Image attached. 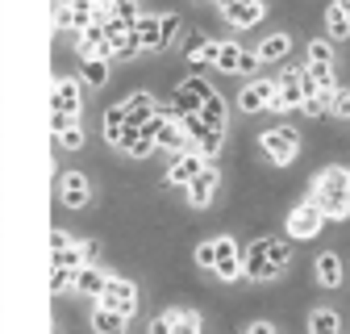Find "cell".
<instances>
[{
  "label": "cell",
  "instance_id": "d6986e66",
  "mask_svg": "<svg viewBox=\"0 0 350 334\" xmlns=\"http://www.w3.org/2000/svg\"><path fill=\"white\" fill-rule=\"evenodd\" d=\"M346 188H350V167H325V172L313 180V192H342L346 196Z\"/></svg>",
  "mask_w": 350,
  "mask_h": 334
},
{
  "label": "cell",
  "instance_id": "f1b7e54d",
  "mask_svg": "<svg viewBox=\"0 0 350 334\" xmlns=\"http://www.w3.org/2000/svg\"><path fill=\"white\" fill-rule=\"evenodd\" d=\"M180 34H184V21L175 17V13H163L159 17V42H163V51L175 47V38H180Z\"/></svg>",
  "mask_w": 350,
  "mask_h": 334
},
{
  "label": "cell",
  "instance_id": "8992f818",
  "mask_svg": "<svg viewBox=\"0 0 350 334\" xmlns=\"http://www.w3.org/2000/svg\"><path fill=\"white\" fill-rule=\"evenodd\" d=\"M271 113H288V109H300V67H288L280 79H275V97L267 105Z\"/></svg>",
  "mask_w": 350,
  "mask_h": 334
},
{
  "label": "cell",
  "instance_id": "c3c4849f",
  "mask_svg": "<svg viewBox=\"0 0 350 334\" xmlns=\"http://www.w3.org/2000/svg\"><path fill=\"white\" fill-rule=\"evenodd\" d=\"M55 25H59V29H71V13H67V5L55 9Z\"/></svg>",
  "mask_w": 350,
  "mask_h": 334
},
{
  "label": "cell",
  "instance_id": "4dcf8cb0",
  "mask_svg": "<svg viewBox=\"0 0 350 334\" xmlns=\"http://www.w3.org/2000/svg\"><path fill=\"white\" fill-rule=\"evenodd\" d=\"M67 13H71V34H79V29L92 25V5H83V0H71Z\"/></svg>",
  "mask_w": 350,
  "mask_h": 334
},
{
  "label": "cell",
  "instance_id": "9c48e42d",
  "mask_svg": "<svg viewBox=\"0 0 350 334\" xmlns=\"http://www.w3.org/2000/svg\"><path fill=\"white\" fill-rule=\"evenodd\" d=\"M59 201H63L67 209H83L88 201H92L88 176H83V172H63V176H59Z\"/></svg>",
  "mask_w": 350,
  "mask_h": 334
},
{
  "label": "cell",
  "instance_id": "bcb514c9",
  "mask_svg": "<svg viewBox=\"0 0 350 334\" xmlns=\"http://www.w3.org/2000/svg\"><path fill=\"white\" fill-rule=\"evenodd\" d=\"M150 334H171V309L159 313V318H150Z\"/></svg>",
  "mask_w": 350,
  "mask_h": 334
},
{
  "label": "cell",
  "instance_id": "db71d44e",
  "mask_svg": "<svg viewBox=\"0 0 350 334\" xmlns=\"http://www.w3.org/2000/svg\"><path fill=\"white\" fill-rule=\"evenodd\" d=\"M346 205H350V188H346Z\"/></svg>",
  "mask_w": 350,
  "mask_h": 334
},
{
  "label": "cell",
  "instance_id": "ffe728a7",
  "mask_svg": "<svg viewBox=\"0 0 350 334\" xmlns=\"http://www.w3.org/2000/svg\"><path fill=\"white\" fill-rule=\"evenodd\" d=\"M325 38H329V42H346V38H350V13L338 5V0L325 9Z\"/></svg>",
  "mask_w": 350,
  "mask_h": 334
},
{
  "label": "cell",
  "instance_id": "816d5d0a",
  "mask_svg": "<svg viewBox=\"0 0 350 334\" xmlns=\"http://www.w3.org/2000/svg\"><path fill=\"white\" fill-rule=\"evenodd\" d=\"M83 5H92V9H109V0H83Z\"/></svg>",
  "mask_w": 350,
  "mask_h": 334
},
{
  "label": "cell",
  "instance_id": "e0dca14e",
  "mask_svg": "<svg viewBox=\"0 0 350 334\" xmlns=\"http://www.w3.org/2000/svg\"><path fill=\"white\" fill-rule=\"evenodd\" d=\"M200 121L208 125V130H221V134H226V125H230V109H226V101L217 97V92L200 101Z\"/></svg>",
  "mask_w": 350,
  "mask_h": 334
},
{
  "label": "cell",
  "instance_id": "52a82bcc",
  "mask_svg": "<svg viewBox=\"0 0 350 334\" xmlns=\"http://www.w3.org/2000/svg\"><path fill=\"white\" fill-rule=\"evenodd\" d=\"M200 167H208V159H204L196 146H184L180 155H175V163L167 167V184H180V188H184V184L200 172Z\"/></svg>",
  "mask_w": 350,
  "mask_h": 334
},
{
  "label": "cell",
  "instance_id": "4316f807",
  "mask_svg": "<svg viewBox=\"0 0 350 334\" xmlns=\"http://www.w3.org/2000/svg\"><path fill=\"white\" fill-rule=\"evenodd\" d=\"M304 71H309V79L317 84V92H334L338 79H334V63H304Z\"/></svg>",
  "mask_w": 350,
  "mask_h": 334
},
{
  "label": "cell",
  "instance_id": "3957f363",
  "mask_svg": "<svg viewBox=\"0 0 350 334\" xmlns=\"http://www.w3.org/2000/svg\"><path fill=\"white\" fill-rule=\"evenodd\" d=\"M51 109H55V113H71V117H79V109H83V79H79V75H63V79H55Z\"/></svg>",
  "mask_w": 350,
  "mask_h": 334
},
{
  "label": "cell",
  "instance_id": "4fadbf2b",
  "mask_svg": "<svg viewBox=\"0 0 350 334\" xmlns=\"http://www.w3.org/2000/svg\"><path fill=\"white\" fill-rule=\"evenodd\" d=\"M105 280H109V276H105V268H96V264H79V268H75V284H71V288H79L88 301H96V297H100V288H105Z\"/></svg>",
  "mask_w": 350,
  "mask_h": 334
},
{
  "label": "cell",
  "instance_id": "7c38bea8",
  "mask_svg": "<svg viewBox=\"0 0 350 334\" xmlns=\"http://www.w3.org/2000/svg\"><path fill=\"white\" fill-rule=\"evenodd\" d=\"M175 117H180V113H175ZM175 117H163V113H159L154 146H163V151H171V155H180V151H184V146H192V142H188V134L180 130V121H175Z\"/></svg>",
  "mask_w": 350,
  "mask_h": 334
},
{
  "label": "cell",
  "instance_id": "8fae6325",
  "mask_svg": "<svg viewBox=\"0 0 350 334\" xmlns=\"http://www.w3.org/2000/svg\"><path fill=\"white\" fill-rule=\"evenodd\" d=\"M262 13H267V9H262V0H234V5L221 9V17H226L234 29H250V25H258Z\"/></svg>",
  "mask_w": 350,
  "mask_h": 334
},
{
  "label": "cell",
  "instance_id": "44dd1931",
  "mask_svg": "<svg viewBox=\"0 0 350 334\" xmlns=\"http://www.w3.org/2000/svg\"><path fill=\"white\" fill-rule=\"evenodd\" d=\"M129 318H121L117 309H105V305H92V330L96 334H125Z\"/></svg>",
  "mask_w": 350,
  "mask_h": 334
},
{
  "label": "cell",
  "instance_id": "8d00e7d4",
  "mask_svg": "<svg viewBox=\"0 0 350 334\" xmlns=\"http://www.w3.org/2000/svg\"><path fill=\"white\" fill-rule=\"evenodd\" d=\"M180 88H184V92H192V97H200V101H204V97H213V84H208L200 71H192V75L180 84Z\"/></svg>",
  "mask_w": 350,
  "mask_h": 334
},
{
  "label": "cell",
  "instance_id": "d6a6232c",
  "mask_svg": "<svg viewBox=\"0 0 350 334\" xmlns=\"http://www.w3.org/2000/svg\"><path fill=\"white\" fill-rule=\"evenodd\" d=\"M109 13L125 25H134L138 21V0H109Z\"/></svg>",
  "mask_w": 350,
  "mask_h": 334
},
{
  "label": "cell",
  "instance_id": "e575fe53",
  "mask_svg": "<svg viewBox=\"0 0 350 334\" xmlns=\"http://www.w3.org/2000/svg\"><path fill=\"white\" fill-rule=\"evenodd\" d=\"M329 113L342 117V121H350V88H334L329 92Z\"/></svg>",
  "mask_w": 350,
  "mask_h": 334
},
{
  "label": "cell",
  "instance_id": "83f0119b",
  "mask_svg": "<svg viewBox=\"0 0 350 334\" xmlns=\"http://www.w3.org/2000/svg\"><path fill=\"white\" fill-rule=\"evenodd\" d=\"M171 334H200V313L196 309H171Z\"/></svg>",
  "mask_w": 350,
  "mask_h": 334
},
{
  "label": "cell",
  "instance_id": "2e32d148",
  "mask_svg": "<svg viewBox=\"0 0 350 334\" xmlns=\"http://www.w3.org/2000/svg\"><path fill=\"white\" fill-rule=\"evenodd\" d=\"M288 51H292V34H271V38L258 42L254 59L258 63H280V59H288Z\"/></svg>",
  "mask_w": 350,
  "mask_h": 334
},
{
  "label": "cell",
  "instance_id": "ba28073f",
  "mask_svg": "<svg viewBox=\"0 0 350 334\" xmlns=\"http://www.w3.org/2000/svg\"><path fill=\"white\" fill-rule=\"evenodd\" d=\"M242 276H250V280H258V284H267V280H275V276H280V272L267 264V238L250 242L246 259H242Z\"/></svg>",
  "mask_w": 350,
  "mask_h": 334
},
{
  "label": "cell",
  "instance_id": "9a60e30c",
  "mask_svg": "<svg viewBox=\"0 0 350 334\" xmlns=\"http://www.w3.org/2000/svg\"><path fill=\"white\" fill-rule=\"evenodd\" d=\"M309 201L321 209V218H325V222H342V218H350V205H346L342 192H309Z\"/></svg>",
  "mask_w": 350,
  "mask_h": 334
},
{
  "label": "cell",
  "instance_id": "d590c367",
  "mask_svg": "<svg viewBox=\"0 0 350 334\" xmlns=\"http://www.w3.org/2000/svg\"><path fill=\"white\" fill-rule=\"evenodd\" d=\"M192 67H196V71H204V67H217V42H213V38H204V47L192 55Z\"/></svg>",
  "mask_w": 350,
  "mask_h": 334
},
{
  "label": "cell",
  "instance_id": "ac0fdd59",
  "mask_svg": "<svg viewBox=\"0 0 350 334\" xmlns=\"http://www.w3.org/2000/svg\"><path fill=\"white\" fill-rule=\"evenodd\" d=\"M129 29H134V38H138V51H163V42H159V17L138 13V21L129 25Z\"/></svg>",
  "mask_w": 350,
  "mask_h": 334
},
{
  "label": "cell",
  "instance_id": "5b68a950",
  "mask_svg": "<svg viewBox=\"0 0 350 334\" xmlns=\"http://www.w3.org/2000/svg\"><path fill=\"white\" fill-rule=\"evenodd\" d=\"M184 188H188L192 209H208V205H213V196H217V188H221V176H217V167H200V172H196Z\"/></svg>",
  "mask_w": 350,
  "mask_h": 334
},
{
  "label": "cell",
  "instance_id": "ab89813d",
  "mask_svg": "<svg viewBox=\"0 0 350 334\" xmlns=\"http://www.w3.org/2000/svg\"><path fill=\"white\" fill-rule=\"evenodd\" d=\"M75 284V268H51V292H67Z\"/></svg>",
  "mask_w": 350,
  "mask_h": 334
},
{
  "label": "cell",
  "instance_id": "6da1fadb",
  "mask_svg": "<svg viewBox=\"0 0 350 334\" xmlns=\"http://www.w3.org/2000/svg\"><path fill=\"white\" fill-rule=\"evenodd\" d=\"M96 305L117 309L121 318H134V309H138V288L129 284V280H121V276H109L105 288H100V297H96Z\"/></svg>",
  "mask_w": 350,
  "mask_h": 334
},
{
  "label": "cell",
  "instance_id": "1f68e13d",
  "mask_svg": "<svg viewBox=\"0 0 350 334\" xmlns=\"http://www.w3.org/2000/svg\"><path fill=\"white\" fill-rule=\"evenodd\" d=\"M238 55H242V47H234V42H217V67L221 71H238Z\"/></svg>",
  "mask_w": 350,
  "mask_h": 334
},
{
  "label": "cell",
  "instance_id": "7402d4cb",
  "mask_svg": "<svg viewBox=\"0 0 350 334\" xmlns=\"http://www.w3.org/2000/svg\"><path fill=\"white\" fill-rule=\"evenodd\" d=\"M121 151L129 155V159H146L150 151H154V138L142 130V125H138V130H129V125H125V138H121Z\"/></svg>",
  "mask_w": 350,
  "mask_h": 334
},
{
  "label": "cell",
  "instance_id": "f5cc1de1",
  "mask_svg": "<svg viewBox=\"0 0 350 334\" xmlns=\"http://www.w3.org/2000/svg\"><path fill=\"white\" fill-rule=\"evenodd\" d=\"M59 5H71V0H55V9H59Z\"/></svg>",
  "mask_w": 350,
  "mask_h": 334
},
{
  "label": "cell",
  "instance_id": "f546056e",
  "mask_svg": "<svg viewBox=\"0 0 350 334\" xmlns=\"http://www.w3.org/2000/svg\"><path fill=\"white\" fill-rule=\"evenodd\" d=\"M288 259H292V246H288V242H280V238H267V264H271L275 272H284V268H288Z\"/></svg>",
  "mask_w": 350,
  "mask_h": 334
},
{
  "label": "cell",
  "instance_id": "484cf974",
  "mask_svg": "<svg viewBox=\"0 0 350 334\" xmlns=\"http://www.w3.org/2000/svg\"><path fill=\"white\" fill-rule=\"evenodd\" d=\"M88 88H105L109 84V59H83V75H79Z\"/></svg>",
  "mask_w": 350,
  "mask_h": 334
},
{
  "label": "cell",
  "instance_id": "f6af8a7d",
  "mask_svg": "<svg viewBox=\"0 0 350 334\" xmlns=\"http://www.w3.org/2000/svg\"><path fill=\"white\" fill-rule=\"evenodd\" d=\"M254 67H258V59H254L250 51H242V55H238V71H234V75H250Z\"/></svg>",
  "mask_w": 350,
  "mask_h": 334
},
{
  "label": "cell",
  "instance_id": "b9f144b4",
  "mask_svg": "<svg viewBox=\"0 0 350 334\" xmlns=\"http://www.w3.org/2000/svg\"><path fill=\"white\" fill-rule=\"evenodd\" d=\"M200 47H204V34H200V29H188V38L180 42V51H184V59H192V55H196Z\"/></svg>",
  "mask_w": 350,
  "mask_h": 334
},
{
  "label": "cell",
  "instance_id": "74e56055",
  "mask_svg": "<svg viewBox=\"0 0 350 334\" xmlns=\"http://www.w3.org/2000/svg\"><path fill=\"white\" fill-rule=\"evenodd\" d=\"M300 109L309 113V117H321V113H329V92H313V97H304V101H300Z\"/></svg>",
  "mask_w": 350,
  "mask_h": 334
},
{
  "label": "cell",
  "instance_id": "f907efd6",
  "mask_svg": "<svg viewBox=\"0 0 350 334\" xmlns=\"http://www.w3.org/2000/svg\"><path fill=\"white\" fill-rule=\"evenodd\" d=\"M246 334H275V326H271V322H254Z\"/></svg>",
  "mask_w": 350,
  "mask_h": 334
},
{
  "label": "cell",
  "instance_id": "d4e9b609",
  "mask_svg": "<svg viewBox=\"0 0 350 334\" xmlns=\"http://www.w3.org/2000/svg\"><path fill=\"white\" fill-rule=\"evenodd\" d=\"M309 334H342V318H338L334 309H313Z\"/></svg>",
  "mask_w": 350,
  "mask_h": 334
},
{
  "label": "cell",
  "instance_id": "603a6c76",
  "mask_svg": "<svg viewBox=\"0 0 350 334\" xmlns=\"http://www.w3.org/2000/svg\"><path fill=\"white\" fill-rule=\"evenodd\" d=\"M121 138H125V113H121V105H109L105 109V142L121 151Z\"/></svg>",
  "mask_w": 350,
  "mask_h": 334
},
{
  "label": "cell",
  "instance_id": "30bf717a",
  "mask_svg": "<svg viewBox=\"0 0 350 334\" xmlns=\"http://www.w3.org/2000/svg\"><path fill=\"white\" fill-rule=\"evenodd\" d=\"M271 97H275V79H250L238 97V105H242V113H262L271 105Z\"/></svg>",
  "mask_w": 350,
  "mask_h": 334
},
{
  "label": "cell",
  "instance_id": "f35d334b",
  "mask_svg": "<svg viewBox=\"0 0 350 334\" xmlns=\"http://www.w3.org/2000/svg\"><path fill=\"white\" fill-rule=\"evenodd\" d=\"M59 146H63V151H79V146H83V130H79V121H71L67 130H59Z\"/></svg>",
  "mask_w": 350,
  "mask_h": 334
},
{
  "label": "cell",
  "instance_id": "ee69618b",
  "mask_svg": "<svg viewBox=\"0 0 350 334\" xmlns=\"http://www.w3.org/2000/svg\"><path fill=\"white\" fill-rule=\"evenodd\" d=\"M71 242H79L71 230H55V234H51V250H63V246H71Z\"/></svg>",
  "mask_w": 350,
  "mask_h": 334
},
{
  "label": "cell",
  "instance_id": "7a4b0ae2",
  "mask_svg": "<svg viewBox=\"0 0 350 334\" xmlns=\"http://www.w3.org/2000/svg\"><path fill=\"white\" fill-rule=\"evenodd\" d=\"M262 151H267V159H271V163L288 167V163L296 159V151H300V134L292 130V125H275V130L262 134Z\"/></svg>",
  "mask_w": 350,
  "mask_h": 334
},
{
  "label": "cell",
  "instance_id": "277c9868",
  "mask_svg": "<svg viewBox=\"0 0 350 334\" xmlns=\"http://www.w3.org/2000/svg\"><path fill=\"white\" fill-rule=\"evenodd\" d=\"M321 226H325V218H321V209L313 201H300L288 214V234L292 238H313V234H321Z\"/></svg>",
  "mask_w": 350,
  "mask_h": 334
},
{
  "label": "cell",
  "instance_id": "cb8c5ba5",
  "mask_svg": "<svg viewBox=\"0 0 350 334\" xmlns=\"http://www.w3.org/2000/svg\"><path fill=\"white\" fill-rule=\"evenodd\" d=\"M317 280H321L325 288H338V284H342V259L334 255V250L317 255Z\"/></svg>",
  "mask_w": 350,
  "mask_h": 334
},
{
  "label": "cell",
  "instance_id": "7dc6e473",
  "mask_svg": "<svg viewBox=\"0 0 350 334\" xmlns=\"http://www.w3.org/2000/svg\"><path fill=\"white\" fill-rule=\"evenodd\" d=\"M71 121H79V117H71V113H55V109H51V130H55V134H59V130H67Z\"/></svg>",
  "mask_w": 350,
  "mask_h": 334
},
{
  "label": "cell",
  "instance_id": "5bb4252c",
  "mask_svg": "<svg viewBox=\"0 0 350 334\" xmlns=\"http://www.w3.org/2000/svg\"><path fill=\"white\" fill-rule=\"evenodd\" d=\"M121 113H125V125H129V130H138V125L154 113V97H150V92H134V97H125V101H121Z\"/></svg>",
  "mask_w": 350,
  "mask_h": 334
},
{
  "label": "cell",
  "instance_id": "836d02e7",
  "mask_svg": "<svg viewBox=\"0 0 350 334\" xmlns=\"http://www.w3.org/2000/svg\"><path fill=\"white\" fill-rule=\"evenodd\" d=\"M309 63H334V42L329 38H313L309 42Z\"/></svg>",
  "mask_w": 350,
  "mask_h": 334
},
{
  "label": "cell",
  "instance_id": "60d3db41",
  "mask_svg": "<svg viewBox=\"0 0 350 334\" xmlns=\"http://www.w3.org/2000/svg\"><path fill=\"white\" fill-rule=\"evenodd\" d=\"M213 276H221V280H242V259H217V264H213Z\"/></svg>",
  "mask_w": 350,
  "mask_h": 334
},
{
  "label": "cell",
  "instance_id": "7bdbcfd3",
  "mask_svg": "<svg viewBox=\"0 0 350 334\" xmlns=\"http://www.w3.org/2000/svg\"><path fill=\"white\" fill-rule=\"evenodd\" d=\"M213 259H217V250H213V242H200V246H196V264L213 272Z\"/></svg>",
  "mask_w": 350,
  "mask_h": 334
},
{
  "label": "cell",
  "instance_id": "681fc988",
  "mask_svg": "<svg viewBox=\"0 0 350 334\" xmlns=\"http://www.w3.org/2000/svg\"><path fill=\"white\" fill-rule=\"evenodd\" d=\"M96 255H100V242L88 238V242H83V259H88V264H96Z\"/></svg>",
  "mask_w": 350,
  "mask_h": 334
}]
</instances>
